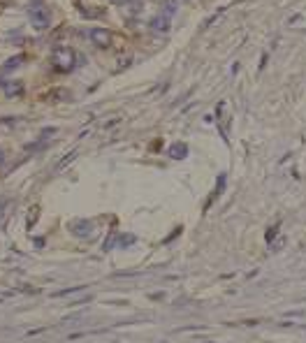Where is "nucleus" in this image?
<instances>
[{
  "instance_id": "f257e3e1",
  "label": "nucleus",
  "mask_w": 306,
  "mask_h": 343,
  "mask_svg": "<svg viewBox=\"0 0 306 343\" xmlns=\"http://www.w3.org/2000/svg\"><path fill=\"white\" fill-rule=\"evenodd\" d=\"M51 63L58 72H70L74 67V63H77V56H74L70 47H56L51 53Z\"/></svg>"
},
{
  "instance_id": "f03ea898",
  "label": "nucleus",
  "mask_w": 306,
  "mask_h": 343,
  "mask_svg": "<svg viewBox=\"0 0 306 343\" xmlns=\"http://www.w3.org/2000/svg\"><path fill=\"white\" fill-rule=\"evenodd\" d=\"M28 19H31V23L37 28V31H44V28L51 23V14H49L47 7L35 5V7H31V12H28Z\"/></svg>"
},
{
  "instance_id": "7ed1b4c3",
  "label": "nucleus",
  "mask_w": 306,
  "mask_h": 343,
  "mask_svg": "<svg viewBox=\"0 0 306 343\" xmlns=\"http://www.w3.org/2000/svg\"><path fill=\"white\" fill-rule=\"evenodd\" d=\"M88 40L93 42L95 47L107 49V47L112 44V31H107V28H91V31H88Z\"/></svg>"
},
{
  "instance_id": "20e7f679",
  "label": "nucleus",
  "mask_w": 306,
  "mask_h": 343,
  "mask_svg": "<svg viewBox=\"0 0 306 343\" xmlns=\"http://www.w3.org/2000/svg\"><path fill=\"white\" fill-rule=\"evenodd\" d=\"M148 26H151V31L153 33H162V35H165V33H169V28H172V21L165 19V16H160V14H156Z\"/></svg>"
},
{
  "instance_id": "39448f33",
  "label": "nucleus",
  "mask_w": 306,
  "mask_h": 343,
  "mask_svg": "<svg viewBox=\"0 0 306 343\" xmlns=\"http://www.w3.org/2000/svg\"><path fill=\"white\" fill-rule=\"evenodd\" d=\"M179 12V0H165L162 5H160V16H165V19H174V14Z\"/></svg>"
},
{
  "instance_id": "423d86ee",
  "label": "nucleus",
  "mask_w": 306,
  "mask_h": 343,
  "mask_svg": "<svg viewBox=\"0 0 306 343\" xmlns=\"http://www.w3.org/2000/svg\"><path fill=\"white\" fill-rule=\"evenodd\" d=\"M2 91H5L7 95H12V98H14V95H21L23 93V83H19V82L5 83V86H2Z\"/></svg>"
},
{
  "instance_id": "0eeeda50",
  "label": "nucleus",
  "mask_w": 306,
  "mask_h": 343,
  "mask_svg": "<svg viewBox=\"0 0 306 343\" xmlns=\"http://www.w3.org/2000/svg\"><path fill=\"white\" fill-rule=\"evenodd\" d=\"M23 63V56H14V58H10V61H5V65H2V72L10 74L16 70V65H21Z\"/></svg>"
},
{
  "instance_id": "6e6552de",
  "label": "nucleus",
  "mask_w": 306,
  "mask_h": 343,
  "mask_svg": "<svg viewBox=\"0 0 306 343\" xmlns=\"http://www.w3.org/2000/svg\"><path fill=\"white\" fill-rule=\"evenodd\" d=\"M186 153H188V146H186V144H174L172 148H169V156L177 158V160L186 158Z\"/></svg>"
},
{
  "instance_id": "1a4fd4ad",
  "label": "nucleus",
  "mask_w": 306,
  "mask_h": 343,
  "mask_svg": "<svg viewBox=\"0 0 306 343\" xmlns=\"http://www.w3.org/2000/svg\"><path fill=\"white\" fill-rule=\"evenodd\" d=\"M221 14H223V10H218L216 12V14H211V16H209V19L204 21V23H202V28H204V31H207V28H209V26H211V23H216V21L221 19Z\"/></svg>"
},
{
  "instance_id": "9d476101",
  "label": "nucleus",
  "mask_w": 306,
  "mask_h": 343,
  "mask_svg": "<svg viewBox=\"0 0 306 343\" xmlns=\"http://www.w3.org/2000/svg\"><path fill=\"white\" fill-rule=\"evenodd\" d=\"M112 2H116V5H126V2H130V0H112Z\"/></svg>"
}]
</instances>
